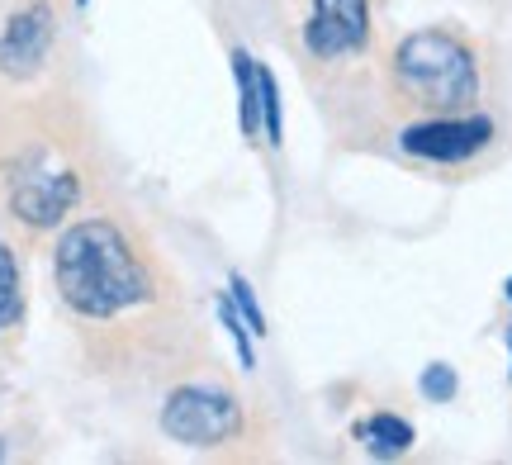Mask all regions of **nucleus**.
<instances>
[{"label": "nucleus", "instance_id": "nucleus-16", "mask_svg": "<svg viewBox=\"0 0 512 465\" xmlns=\"http://www.w3.org/2000/svg\"><path fill=\"white\" fill-rule=\"evenodd\" d=\"M76 5H86V0H76Z\"/></svg>", "mask_w": 512, "mask_h": 465}, {"label": "nucleus", "instance_id": "nucleus-13", "mask_svg": "<svg viewBox=\"0 0 512 465\" xmlns=\"http://www.w3.org/2000/svg\"><path fill=\"white\" fill-rule=\"evenodd\" d=\"M228 295H233V304L242 309V318L252 323V333H266V318H261V304L252 299V290H247V280L233 276V280H228Z\"/></svg>", "mask_w": 512, "mask_h": 465}, {"label": "nucleus", "instance_id": "nucleus-11", "mask_svg": "<svg viewBox=\"0 0 512 465\" xmlns=\"http://www.w3.org/2000/svg\"><path fill=\"white\" fill-rule=\"evenodd\" d=\"M280 133H285V124H280V86H275V76L261 67V138L275 148Z\"/></svg>", "mask_w": 512, "mask_h": 465}, {"label": "nucleus", "instance_id": "nucleus-3", "mask_svg": "<svg viewBox=\"0 0 512 465\" xmlns=\"http://www.w3.org/2000/svg\"><path fill=\"white\" fill-rule=\"evenodd\" d=\"M242 428V409L228 390L214 385H181L162 404V432L185 447H219Z\"/></svg>", "mask_w": 512, "mask_h": 465}, {"label": "nucleus", "instance_id": "nucleus-6", "mask_svg": "<svg viewBox=\"0 0 512 465\" xmlns=\"http://www.w3.org/2000/svg\"><path fill=\"white\" fill-rule=\"evenodd\" d=\"M370 38V0H313L304 24V48L313 57H347L361 53Z\"/></svg>", "mask_w": 512, "mask_h": 465}, {"label": "nucleus", "instance_id": "nucleus-10", "mask_svg": "<svg viewBox=\"0 0 512 465\" xmlns=\"http://www.w3.org/2000/svg\"><path fill=\"white\" fill-rule=\"evenodd\" d=\"M19 318H24V285H19L15 252L0 242V333L19 328Z\"/></svg>", "mask_w": 512, "mask_h": 465}, {"label": "nucleus", "instance_id": "nucleus-1", "mask_svg": "<svg viewBox=\"0 0 512 465\" xmlns=\"http://www.w3.org/2000/svg\"><path fill=\"white\" fill-rule=\"evenodd\" d=\"M53 276H57L62 304L76 318H86V323L119 318L152 295L147 266L138 261L133 242L110 219H86V224L67 228L57 238Z\"/></svg>", "mask_w": 512, "mask_h": 465}, {"label": "nucleus", "instance_id": "nucleus-2", "mask_svg": "<svg viewBox=\"0 0 512 465\" xmlns=\"http://www.w3.org/2000/svg\"><path fill=\"white\" fill-rule=\"evenodd\" d=\"M394 81L413 105L432 114H460L479 95V67L470 48L441 29L403 38L394 53Z\"/></svg>", "mask_w": 512, "mask_h": 465}, {"label": "nucleus", "instance_id": "nucleus-14", "mask_svg": "<svg viewBox=\"0 0 512 465\" xmlns=\"http://www.w3.org/2000/svg\"><path fill=\"white\" fill-rule=\"evenodd\" d=\"M508 299H512V276H508Z\"/></svg>", "mask_w": 512, "mask_h": 465}, {"label": "nucleus", "instance_id": "nucleus-12", "mask_svg": "<svg viewBox=\"0 0 512 465\" xmlns=\"http://www.w3.org/2000/svg\"><path fill=\"white\" fill-rule=\"evenodd\" d=\"M422 394H427V399H432V404H446V399H451V394H456V371H451V366H427V371H422Z\"/></svg>", "mask_w": 512, "mask_h": 465}, {"label": "nucleus", "instance_id": "nucleus-4", "mask_svg": "<svg viewBox=\"0 0 512 465\" xmlns=\"http://www.w3.org/2000/svg\"><path fill=\"white\" fill-rule=\"evenodd\" d=\"M489 138H494V119L484 114H437L403 129L399 143L408 157L422 162H470L475 152L489 148Z\"/></svg>", "mask_w": 512, "mask_h": 465}, {"label": "nucleus", "instance_id": "nucleus-5", "mask_svg": "<svg viewBox=\"0 0 512 465\" xmlns=\"http://www.w3.org/2000/svg\"><path fill=\"white\" fill-rule=\"evenodd\" d=\"M53 38H57V15L48 0H24L15 15L0 24V72L24 81L34 76L48 53H53Z\"/></svg>", "mask_w": 512, "mask_h": 465}, {"label": "nucleus", "instance_id": "nucleus-9", "mask_svg": "<svg viewBox=\"0 0 512 465\" xmlns=\"http://www.w3.org/2000/svg\"><path fill=\"white\" fill-rule=\"evenodd\" d=\"M233 76H238V119L247 138H261V62L247 48H233Z\"/></svg>", "mask_w": 512, "mask_h": 465}, {"label": "nucleus", "instance_id": "nucleus-7", "mask_svg": "<svg viewBox=\"0 0 512 465\" xmlns=\"http://www.w3.org/2000/svg\"><path fill=\"white\" fill-rule=\"evenodd\" d=\"M76 186L72 171H57V167H29L15 176L10 186V209L15 219H24L29 228H53L57 219H67V209L76 205Z\"/></svg>", "mask_w": 512, "mask_h": 465}, {"label": "nucleus", "instance_id": "nucleus-15", "mask_svg": "<svg viewBox=\"0 0 512 465\" xmlns=\"http://www.w3.org/2000/svg\"><path fill=\"white\" fill-rule=\"evenodd\" d=\"M508 342H512V328H508Z\"/></svg>", "mask_w": 512, "mask_h": 465}, {"label": "nucleus", "instance_id": "nucleus-8", "mask_svg": "<svg viewBox=\"0 0 512 465\" xmlns=\"http://www.w3.org/2000/svg\"><path fill=\"white\" fill-rule=\"evenodd\" d=\"M356 437H361V447L370 456H380V461H394L403 451L413 447V428L403 423L399 413H375L366 423H356Z\"/></svg>", "mask_w": 512, "mask_h": 465}]
</instances>
